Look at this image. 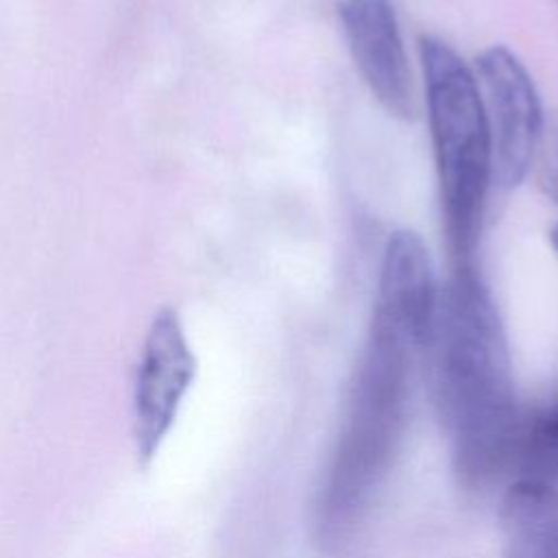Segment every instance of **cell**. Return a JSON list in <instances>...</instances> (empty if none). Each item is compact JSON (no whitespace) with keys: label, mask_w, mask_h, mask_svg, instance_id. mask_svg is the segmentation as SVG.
I'll return each mask as SVG.
<instances>
[{"label":"cell","mask_w":558,"mask_h":558,"mask_svg":"<svg viewBox=\"0 0 558 558\" xmlns=\"http://www.w3.org/2000/svg\"><path fill=\"white\" fill-rule=\"evenodd\" d=\"M421 355L460 486L482 490L510 475L523 408L501 316L473 266L438 288Z\"/></svg>","instance_id":"6da1fadb"},{"label":"cell","mask_w":558,"mask_h":558,"mask_svg":"<svg viewBox=\"0 0 558 558\" xmlns=\"http://www.w3.org/2000/svg\"><path fill=\"white\" fill-rule=\"evenodd\" d=\"M427 331L416 314L375 299L318 499V530L327 543L355 532L397 462L410 421L412 375Z\"/></svg>","instance_id":"7a4b0ae2"},{"label":"cell","mask_w":558,"mask_h":558,"mask_svg":"<svg viewBox=\"0 0 558 558\" xmlns=\"http://www.w3.org/2000/svg\"><path fill=\"white\" fill-rule=\"evenodd\" d=\"M425 100L453 268L473 266L490 183V135L475 74L436 37H421Z\"/></svg>","instance_id":"3957f363"},{"label":"cell","mask_w":558,"mask_h":558,"mask_svg":"<svg viewBox=\"0 0 558 558\" xmlns=\"http://www.w3.org/2000/svg\"><path fill=\"white\" fill-rule=\"evenodd\" d=\"M473 74L490 135V181L512 190L534 163L545 122L536 85L517 54L504 46L477 54Z\"/></svg>","instance_id":"277c9868"},{"label":"cell","mask_w":558,"mask_h":558,"mask_svg":"<svg viewBox=\"0 0 558 558\" xmlns=\"http://www.w3.org/2000/svg\"><path fill=\"white\" fill-rule=\"evenodd\" d=\"M196 375V357L174 310L163 307L146 331L133 384V438L148 462L170 432Z\"/></svg>","instance_id":"5b68a950"},{"label":"cell","mask_w":558,"mask_h":558,"mask_svg":"<svg viewBox=\"0 0 558 558\" xmlns=\"http://www.w3.org/2000/svg\"><path fill=\"white\" fill-rule=\"evenodd\" d=\"M355 68L375 100L399 120H414L412 74L390 0H336Z\"/></svg>","instance_id":"8992f818"},{"label":"cell","mask_w":558,"mask_h":558,"mask_svg":"<svg viewBox=\"0 0 558 558\" xmlns=\"http://www.w3.org/2000/svg\"><path fill=\"white\" fill-rule=\"evenodd\" d=\"M504 558H558V490L514 480L499 506Z\"/></svg>","instance_id":"52a82bcc"},{"label":"cell","mask_w":558,"mask_h":558,"mask_svg":"<svg viewBox=\"0 0 558 558\" xmlns=\"http://www.w3.org/2000/svg\"><path fill=\"white\" fill-rule=\"evenodd\" d=\"M534 480L558 490V399L521 412L510 475Z\"/></svg>","instance_id":"ba28073f"},{"label":"cell","mask_w":558,"mask_h":558,"mask_svg":"<svg viewBox=\"0 0 558 558\" xmlns=\"http://www.w3.org/2000/svg\"><path fill=\"white\" fill-rule=\"evenodd\" d=\"M534 161L538 187L549 201L558 205V111H554L543 122Z\"/></svg>","instance_id":"9c48e42d"},{"label":"cell","mask_w":558,"mask_h":558,"mask_svg":"<svg viewBox=\"0 0 558 558\" xmlns=\"http://www.w3.org/2000/svg\"><path fill=\"white\" fill-rule=\"evenodd\" d=\"M549 242H551V246H554V251H556V255H558V222L551 227V231H549Z\"/></svg>","instance_id":"30bf717a"}]
</instances>
